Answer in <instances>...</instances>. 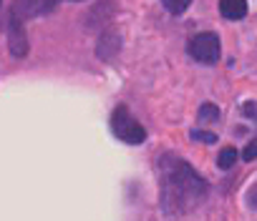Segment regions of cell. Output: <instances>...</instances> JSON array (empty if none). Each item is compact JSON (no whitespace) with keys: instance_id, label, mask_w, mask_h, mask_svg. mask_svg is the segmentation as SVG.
<instances>
[{"instance_id":"7a4b0ae2","label":"cell","mask_w":257,"mask_h":221,"mask_svg":"<svg viewBox=\"0 0 257 221\" xmlns=\"http://www.w3.org/2000/svg\"><path fill=\"white\" fill-rule=\"evenodd\" d=\"M111 131L118 141L123 144H132V146H139L147 141V128L132 116V110H128L126 106H118L113 108L111 114Z\"/></svg>"},{"instance_id":"5b68a950","label":"cell","mask_w":257,"mask_h":221,"mask_svg":"<svg viewBox=\"0 0 257 221\" xmlns=\"http://www.w3.org/2000/svg\"><path fill=\"white\" fill-rule=\"evenodd\" d=\"M219 16L224 20H239L247 16V0H219Z\"/></svg>"},{"instance_id":"30bf717a","label":"cell","mask_w":257,"mask_h":221,"mask_svg":"<svg viewBox=\"0 0 257 221\" xmlns=\"http://www.w3.org/2000/svg\"><path fill=\"white\" fill-rule=\"evenodd\" d=\"M257 158V136L244 146V151H242V161H254Z\"/></svg>"},{"instance_id":"ba28073f","label":"cell","mask_w":257,"mask_h":221,"mask_svg":"<svg viewBox=\"0 0 257 221\" xmlns=\"http://www.w3.org/2000/svg\"><path fill=\"white\" fill-rule=\"evenodd\" d=\"M162 6H164L172 16H182V13L192 6V0H162Z\"/></svg>"},{"instance_id":"9c48e42d","label":"cell","mask_w":257,"mask_h":221,"mask_svg":"<svg viewBox=\"0 0 257 221\" xmlns=\"http://www.w3.org/2000/svg\"><path fill=\"white\" fill-rule=\"evenodd\" d=\"M189 136H192L194 141H202V144H214V141H217L214 134H209V131H199V128H194Z\"/></svg>"},{"instance_id":"6da1fadb","label":"cell","mask_w":257,"mask_h":221,"mask_svg":"<svg viewBox=\"0 0 257 221\" xmlns=\"http://www.w3.org/2000/svg\"><path fill=\"white\" fill-rule=\"evenodd\" d=\"M162 211L172 216H184L194 211L209 194V184L177 154H164L157 164Z\"/></svg>"},{"instance_id":"277c9868","label":"cell","mask_w":257,"mask_h":221,"mask_svg":"<svg viewBox=\"0 0 257 221\" xmlns=\"http://www.w3.org/2000/svg\"><path fill=\"white\" fill-rule=\"evenodd\" d=\"M8 40H11V53L16 58H21V56L28 53V40H26L23 20L16 13H11V18H8Z\"/></svg>"},{"instance_id":"3957f363","label":"cell","mask_w":257,"mask_h":221,"mask_svg":"<svg viewBox=\"0 0 257 221\" xmlns=\"http://www.w3.org/2000/svg\"><path fill=\"white\" fill-rule=\"evenodd\" d=\"M187 50L194 60L204 63V66H214L219 60V53H222V43L214 33H199V36H192L189 43H187Z\"/></svg>"},{"instance_id":"52a82bcc","label":"cell","mask_w":257,"mask_h":221,"mask_svg":"<svg viewBox=\"0 0 257 221\" xmlns=\"http://www.w3.org/2000/svg\"><path fill=\"white\" fill-rule=\"evenodd\" d=\"M199 121L217 124V121H219V108H217L214 103H202V106H199Z\"/></svg>"},{"instance_id":"7c38bea8","label":"cell","mask_w":257,"mask_h":221,"mask_svg":"<svg viewBox=\"0 0 257 221\" xmlns=\"http://www.w3.org/2000/svg\"><path fill=\"white\" fill-rule=\"evenodd\" d=\"M0 3H3V0H0Z\"/></svg>"},{"instance_id":"4fadbf2b","label":"cell","mask_w":257,"mask_h":221,"mask_svg":"<svg viewBox=\"0 0 257 221\" xmlns=\"http://www.w3.org/2000/svg\"><path fill=\"white\" fill-rule=\"evenodd\" d=\"M73 3H76V0H73Z\"/></svg>"},{"instance_id":"8fae6325","label":"cell","mask_w":257,"mask_h":221,"mask_svg":"<svg viewBox=\"0 0 257 221\" xmlns=\"http://www.w3.org/2000/svg\"><path fill=\"white\" fill-rule=\"evenodd\" d=\"M247 204H249V208H257V181L252 184V188L247 194Z\"/></svg>"},{"instance_id":"8992f818","label":"cell","mask_w":257,"mask_h":221,"mask_svg":"<svg viewBox=\"0 0 257 221\" xmlns=\"http://www.w3.org/2000/svg\"><path fill=\"white\" fill-rule=\"evenodd\" d=\"M237 158H239L237 148L227 146V148H222V151H219V156H217V166H219L222 171H227V168H232V166H234V161H237Z\"/></svg>"}]
</instances>
